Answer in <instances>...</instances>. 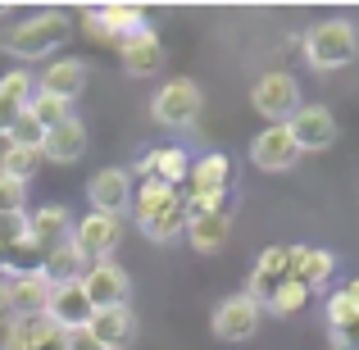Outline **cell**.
<instances>
[{"mask_svg": "<svg viewBox=\"0 0 359 350\" xmlns=\"http://www.w3.org/2000/svg\"><path fill=\"white\" fill-rule=\"evenodd\" d=\"M132 214H137V228L150 241H173L187 232V196L182 187H164V182H141L132 191Z\"/></svg>", "mask_w": 359, "mask_h": 350, "instance_id": "6da1fadb", "label": "cell"}, {"mask_svg": "<svg viewBox=\"0 0 359 350\" xmlns=\"http://www.w3.org/2000/svg\"><path fill=\"white\" fill-rule=\"evenodd\" d=\"M73 32V18L60 14V9H46V14H32L23 23L5 27L0 36V51L14 55V60H41V55H55Z\"/></svg>", "mask_w": 359, "mask_h": 350, "instance_id": "7a4b0ae2", "label": "cell"}, {"mask_svg": "<svg viewBox=\"0 0 359 350\" xmlns=\"http://www.w3.org/2000/svg\"><path fill=\"white\" fill-rule=\"evenodd\" d=\"M355 55H359V32L346 18H327V23H318V27L305 32V60H309V69H318V73L346 69Z\"/></svg>", "mask_w": 359, "mask_h": 350, "instance_id": "3957f363", "label": "cell"}, {"mask_svg": "<svg viewBox=\"0 0 359 350\" xmlns=\"http://www.w3.org/2000/svg\"><path fill=\"white\" fill-rule=\"evenodd\" d=\"M201 109H205V96L191 78L164 82V87L155 91V100H150V114H155L159 128H191V123L201 119Z\"/></svg>", "mask_w": 359, "mask_h": 350, "instance_id": "277c9868", "label": "cell"}, {"mask_svg": "<svg viewBox=\"0 0 359 350\" xmlns=\"http://www.w3.org/2000/svg\"><path fill=\"white\" fill-rule=\"evenodd\" d=\"M250 105L269 123H287L300 109V82L291 78V73H264L250 87Z\"/></svg>", "mask_w": 359, "mask_h": 350, "instance_id": "5b68a950", "label": "cell"}, {"mask_svg": "<svg viewBox=\"0 0 359 350\" xmlns=\"http://www.w3.org/2000/svg\"><path fill=\"white\" fill-rule=\"evenodd\" d=\"M50 305V282L36 273H9L5 278V314L9 318H46Z\"/></svg>", "mask_w": 359, "mask_h": 350, "instance_id": "8992f818", "label": "cell"}, {"mask_svg": "<svg viewBox=\"0 0 359 350\" xmlns=\"http://www.w3.org/2000/svg\"><path fill=\"white\" fill-rule=\"evenodd\" d=\"M259 314H264V305H255L250 296H228V300H219L214 305V337L219 342H250L255 332H259Z\"/></svg>", "mask_w": 359, "mask_h": 350, "instance_id": "52a82bcc", "label": "cell"}, {"mask_svg": "<svg viewBox=\"0 0 359 350\" xmlns=\"http://www.w3.org/2000/svg\"><path fill=\"white\" fill-rule=\"evenodd\" d=\"M250 159H255V168H264V173H287V168H296L300 146H296V137H291L287 123H269V128L250 141Z\"/></svg>", "mask_w": 359, "mask_h": 350, "instance_id": "ba28073f", "label": "cell"}, {"mask_svg": "<svg viewBox=\"0 0 359 350\" xmlns=\"http://www.w3.org/2000/svg\"><path fill=\"white\" fill-rule=\"evenodd\" d=\"M82 291H87V300L96 309H114V305H128L132 300V278L114 260H100L82 273Z\"/></svg>", "mask_w": 359, "mask_h": 350, "instance_id": "9c48e42d", "label": "cell"}, {"mask_svg": "<svg viewBox=\"0 0 359 350\" xmlns=\"http://www.w3.org/2000/svg\"><path fill=\"white\" fill-rule=\"evenodd\" d=\"M87 201H91V214L123 219V210H132V173L128 168H100L87 182Z\"/></svg>", "mask_w": 359, "mask_h": 350, "instance_id": "30bf717a", "label": "cell"}, {"mask_svg": "<svg viewBox=\"0 0 359 350\" xmlns=\"http://www.w3.org/2000/svg\"><path fill=\"white\" fill-rule=\"evenodd\" d=\"M282 282H291V245H269V250L259 255V264L250 269L245 296H250L255 305H269L273 291H278Z\"/></svg>", "mask_w": 359, "mask_h": 350, "instance_id": "8fae6325", "label": "cell"}, {"mask_svg": "<svg viewBox=\"0 0 359 350\" xmlns=\"http://www.w3.org/2000/svg\"><path fill=\"white\" fill-rule=\"evenodd\" d=\"M118 236H123L118 219H109V214H87V219H78V228H73V245L82 250L87 264H100V260L114 255Z\"/></svg>", "mask_w": 359, "mask_h": 350, "instance_id": "7c38bea8", "label": "cell"}, {"mask_svg": "<svg viewBox=\"0 0 359 350\" xmlns=\"http://www.w3.org/2000/svg\"><path fill=\"white\" fill-rule=\"evenodd\" d=\"M287 128H291V137H296L300 155H305V150H327L337 141V119H332L327 105H300L296 114L287 119Z\"/></svg>", "mask_w": 359, "mask_h": 350, "instance_id": "4fadbf2b", "label": "cell"}, {"mask_svg": "<svg viewBox=\"0 0 359 350\" xmlns=\"http://www.w3.org/2000/svg\"><path fill=\"white\" fill-rule=\"evenodd\" d=\"M96 305L87 300L82 282H69V287H50V305H46V318H50L60 332H78V328L91 323Z\"/></svg>", "mask_w": 359, "mask_h": 350, "instance_id": "5bb4252c", "label": "cell"}, {"mask_svg": "<svg viewBox=\"0 0 359 350\" xmlns=\"http://www.w3.org/2000/svg\"><path fill=\"white\" fill-rule=\"evenodd\" d=\"M87 332L100 342V350H128L137 342V314L132 305H114V309H96L87 323Z\"/></svg>", "mask_w": 359, "mask_h": 350, "instance_id": "9a60e30c", "label": "cell"}, {"mask_svg": "<svg viewBox=\"0 0 359 350\" xmlns=\"http://www.w3.org/2000/svg\"><path fill=\"white\" fill-rule=\"evenodd\" d=\"M82 87H87V64L82 60H55L41 69V82H36V91L41 96H55V100H78Z\"/></svg>", "mask_w": 359, "mask_h": 350, "instance_id": "2e32d148", "label": "cell"}, {"mask_svg": "<svg viewBox=\"0 0 359 350\" xmlns=\"http://www.w3.org/2000/svg\"><path fill=\"white\" fill-rule=\"evenodd\" d=\"M82 150H87V128H82L78 114L55 123V128H46L41 159H50V164H73V159H82Z\"/></svg>", "mask_w": 359, "mask_h": 350, "instance_id": "e0dca14e", "label": "cell"}, {"mask_svg": "<svg viewBox=\"0 0 359 350\" xmlns=\"http://www.w3.org/2000/svg\"><path fill=\"white\" fill-rule=\"evenodd\" d=\"M337 273L332 250H314V245H291V282H300L305 291L327 287Z\"/></svg>", "mask_w": 359, "mask_h": 350, "instance_id": "ac0fdd59", "label": "cell"}, {"mask_svg": "<svg viewBox=\"0 0 359 350\" xmlns=\"http://www.w3.org/2000/svg\"><path fill=\"white\" fill-rule=\"evenodd\" d=\"M118 60H123V73H128V78H146V73H155L159 64H164V46H159L155 27L128 36V41L118 46Z\"/></svg>", "mask_w": 359, "mask_h": 350, "instance_id": "d6986e66", "label": "cell"}, {"mask_svg": "<svg viewBox=\"0 0 359 350\" xmlns=\"http://www.w3.org/2000/svg\"><path fill=\"white\" fill-rule=\"evenodd\" d=\"M91 264L82 260V250L73 245V236L69 241H60V245H50V250L41 255V278L50 282V287H69V282H82V273H87Z\"/></svg>", "mask_w": 359, "mask_h": 350, "instance_id": "ffe728a7", "label": "cell"}, {"mask_svg": "<svg viewBox=\"0 0 359 350\" xmlns=\"http://www.w3.org/2000/svg\"><path fill=\"white\" fill-rule=\"evenodd\" d=\"M228 236H232V219H228V210L191 214V219H187V241H191V250H196V255H214V250H223V245H228Z\"/></svg>", "mask_w": 359, "mask_h": 350, "instance_id": "44dd1931", "label": "cell"}, {"mask_svg": "<svg viewBox=\"0 0 359 350\" xmlns=\"http://www.w3.org/2000/svg\"><path fill=\"white\" fill-rule=\"evenodd\" d=\"M27 236H32V245H36L41 255L50 250V245L69 241V236H73L69 210H64V205H41L36 214H27Z\"/></svg>", "mask_w": 359, "mask_h": 350, "instance_id": "7402d4cb", "label": "cell"}, {"mask_svg": "<svg viewBox=\"0 0 359 350\" xmlns=\"http://www.w3.org/2000/svg\"><path fill=\"white\" fill-rule=\"evenodd\" d=\"M32 78L27 73H5L0 78V137H9V128L18 123V114L27 109V100H32Z\"/></svg>", "mask_w": 359, "mask_h": 350, "instance_id": "603a6c76", "label": "cell"}, {"mask_svg": "<svg viewBox=\"0 0 359 350\" xmlns=\"http://www.w3.org/2000/svg\"><path fill=\"white\" fill-rule=\"evenodd\" d=\"M0 255H27L41 260V250L27 236V214H0Z\"/></svg>", "mask_w": 359, "mask_h": 350, "instance_id": "cb8c5ba5", "label": "cell"}, {"mask_svg": "<svg viewBox=\"0 0 359 350\" xmlns=\"http://www.w3.org/2000/svg\"><path fill=\"white\" fill-rule=\"evenodd\" d=\"M41 168V150H27V146H9L0 150V177H9V182H27V177Z\"/></svg>", "mask_w": 359, "mask_h": 350, "instance_id": "d4e9b609", "label": "cell"}, {"mask_svg": "<svg viewBox=\"0 0 359 350\" xmlns=\"http://www.w3.org/2000/svg\"><path fill=\"white\" fill-rule=\"evenodd\" d=\"M150 182H164V187H177V182H187V155L177 146H164V150H150Z\"/></svg>", "mask_w": 359, "mask_h": 350, "instance_id": "484cf974", "label": "cell"}, {"mask_svg": "<svg viewBox=\"0 0 359 350\" xmlns=\"http://www.w3.org/2000/svg\"><path fill=\"white\" fill-rule=\"evenodd\" d=\"M23 323V350H69V332L50 323V318H18Z\"/></svg>", "mask_w": 359, "mask_h": 350, "instance_id": "4316f807", "label": "cell"}, {"mask_svg": "<svg viewBox=\"0 0 359 350\" xmlns=\"http://www.w3.org/2000/svg\"><path fill=\"white\" fill-rule=\"evenodd\" d=\"M100 18H105L114 46H123L128 36H137V32H146V14H141V9H132V5H109V9H100Z\"/></svg>", "mask_w": 359, "mask_h": 350, "instance_id": "83f0119b", "label": "cell"}, {"mask_svg": "<svg viewBox=\"0 0 359 350\" xmlns=\"http://www.w3.org/2000/svg\"><path fill=\"white\" fill-rule=\"evenodd\" d=\"M9 146H27V150H41V141H46V128L41 123H36V114L32 109H23V114H18V123L14 128H9Z\"/></svg>", "mask_w": 359, "mask_h": 350, "instance_id": "f1b7e54d", "label": "cell"}, {"mask_svg": "<svg viewBox=\"0 0 359 350\" xmlns=\"http://www.w3.org/2000/svg\"><path fill=\"white\" fill-rule=\"evenodd\" d=\"M27 109H32V114H36V123H41V128H55V123L73 119L69 100H55V96H41V91H32V100H27Z\"/></svg>", "mask_w": 359, "mask_h": 350, "instance_id": "f546056e", "label": "cell"}, {"mask_svg": "<svg viewBox=\"0 0 359 350\" xmlns=\"http://www.w3.org/2000/svg\"><path fill=\"white\" fill-rule=\"evenodd\" d=\"M305 300H309V291L300 287V282H282L278 291H273V300H269V309L273 314H300V309H305Z\"/></svg>", "mask_w": 359, "mask_h": 350, "instance_id": "4dcf8cb0", "label": "cell"}, {"mask_svg": "<svg viewBox=\"0 0 359 350\" xmlns=\"http://www.w3.org/2000/svg\"><path fill=\"white\" fill-rule=\"evenodd\" d=\"M355 318H359V305L346 291H332V296H327V328H346V323H355Z\"/></svg>", "mask_w": 359, "mask_h": 350, "instance_id": "1f68e13d", "label": "cell"}, {"mask_svg": "<svg viewBox=\"0 0 359 350\" xmlns=\"http://www.w3.org/2000/svg\"><path fill=\"white\" fill-rule=\"evenodd\" d=\"M0 214H27V182L0 177Z\"/></svg>", "mask_w": 359, "mask_h": 350, "instance_id": "d6a6232c", "label": "cell"}, {"mask_svg": "<svg viewBox=\"0 0 359 350\" xmlns=\"http://www.w3.org/2000/svg\"><path fill=\"white\" fill-rule=\"evenodd\" d=\"M82 27H87V36H91V41H100V46H114V36H109V27H105V18H100V9H91V14L82 18Z\"/></svg>", "mask_w": 359, "mask_h": 350, "instance_id": "836d02e7", "label": "cell"}, {"mask_svg": "<svg viewBox=\"0 0 359 350\" xmlns=\"http://www.w3.org/2000/svg\"><path fill=\"white\" fill-rule=\"evenodd\" d=\"M332 350H359V318L346 328H332Z\"/></svg>", "mask_w": 359, "mask_h": 350, "instance_id": "e575fe53", "label": "cell"}, {"mask_svg": "<svg viewBox=\"0 0 359 350\" xmlns=\"http://www.w3.org/2000/svg\"><path fill=\"white\" fill-rule=\"evenodd\" d=\"M69 350H100V342L87 332V328H78V332H69Z\"/></svg>", "mask_w": 359, "mask_h": 350, "instance_id": "d590c367", "label": "cell"}, {"mask_svg": "<svg viewBox=\"0 0 359 350\" xmlns=\"http://www.w3.org/2000/svg\"><path fill=\"white\" fill-rule=\"evenodd\" d=\"M346 296H351V300H355V305H359V278L351 282V287H346Z\"/></svg>", "mask_w": 359, "mask_h": 350, "instance_id": "8d00e7d4", "label": "cell"}]
</instances>
